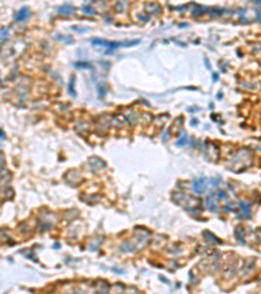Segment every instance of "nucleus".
Returning a JSON list of instances; mask_svg holds the SVG:
<instances>
[{"instance_id": "1", "label": "nucleus", "mask_w": 261, "mask_h": 294, "mask_svg": "<svg viewBox=\"0 0 261 294\" xmlns=\"http://www.w3.org/2000/svg\"><path fill=\"white\" fill-rule=\"evenodd\" d=\"M206 188V179L201 178V179H193L192 182V191L196 195H201Z\"/></svg>"}, {"instance_id": "2", "label": "nucleus", "mask_w": 261, "mask_h": 294, "mask_svg": "<svg viewBox=\"0 0 261 294\" xmlns=\"http://www.w3.org/2000/svg\"><path fill=\"white\" fill-rule=\"evenodd\" d=\"M28 16H29V9H28L26 7H22L21 9H18V11L16 12V14H14V20H16L17 22H22V21H25V20L28 18Z\"/></svg>"}, {"instance_id": "3", "label": "nucleus", "mask_w": 261, "mask_h": 294, "mask_svg": "<svg viewBox=\"0 0 261 294\" xmlns=\"http://www.w3.org/2000/svg\"><path fill=\"white\" fill-rule=\"evenodd\" d=\"M239 208H240V212L244 217H249L251 216V211H249V204L248 203H243V201H239Z\"/></svg>"}, {"instance_id": "4", "label": "nucleus", "mask_w": 261, "mask_h": 294, "mask_svg": "<svg viewBox=\"0 0 261 294\" xmlns=\"http://www.w3.org/2000/svg\"><path fill=\"white\" fill-rule=\"evenodd\" d=\"M58 12L62 13V14H72L73 13V7L72 5H68V4H64L62 7L58 8Z\"/></svg>"}, {"instance_id": "5", "label": "nucleus", "mask_w": 261, "mask_h": 294, "mask_svg": "<svg viewBox=\"0 0 261 294\" xmlns=\"http://www.w3.org/2000/svg\"><path fill=\"white\" fill-rule=\"evenodd\" d=\"M205 205L209 207V209H210L212 212H216V211H217V205L214 204V201L212 200V197H208V199L205 200Z\"/></svg>"}, {"instance_id": "6", "label": "nucleus", "mask_w": 261, "mask_h": 294, "mask_svg": "<svg viewBox=\"0 0 261 294\" xmlns=\"http://www.w3.org/2000/svg\"><path fill=\"white\" fill-rule=\"evenodd\" d=\"M235 237H236V239H238L240 243H244V239H243V229H242L240 226L236 227V230H235Z\"/></svg>"}, {"instance_id": "7", "label": "nucleus", "mask_w": 261, "mask_h": 294, "mask_svg": "<svg viewBox=\"0 0 261 294\" xmlns=\"http://www.w3.org/2000/svg\"><path fill=\"white\" fill-rule=\"evenodd\" d=\"M68 92H69V94L72 97H75L76 92H75V77L73 76L71 77V81H69V85H68Z\"/></svg>"}, {"instance_id": "8", "label": "nucleus", "mask_w": 261, "mask_h": 294, "mask_svg": "<svg viewBox=\"0 0 261 294\" xmlns=\"http://www.w3.org/2000/svg\"><path fill=\"white\" fill-rule=\"evenodd\" d=\"M204 235H205L206 238H209L210 241H213V243H218V242H219V241H218V239H217V238H216V237H214L212 233H209V231H205V233H204Z\"/></svg>"}, {"instance_id": "9", "label": "nucleus", "mask_w": 261, "mask_h": 294, "mask_svg": "<svg viewBox=\"0 0 261 294\" xmlns=\"http://www.w3.org/2000/svg\"><path fill=\"white\" fill-rule=\"evenodd\" d=\"M76 67H77V68H91L90 64L84 63V62H78V63H76Z\"/></svg>"}, {"instance_id": "10", "label": "nucleus", "mask_w": 261, "mask_h": 294, "mask_svg": "<svg viewBox=\"0 0 261 294\" xmlns=\"http://www.w3.org/2000/svg\"><path fill=\"white\" fill-rule=\"evenodd\" d=\"M105 93H106V89H105V86L101 84V85L98 86V94H99V97H105Z\"/></svg>"}, {"instance_id": "11", "label": "nucleus", "mask_w": 261, "mask_h": 294, "mask_svg": "<svg viewBox=\"0 0 261 294\" xmlns=\"http://www.w3.org/2000/svg\"><path fill=\"white\" fill-rule=\"evenodd\" d=\"M82 9L85 11V13H90V14H93V13H94V12H93V9H91V8H89L88 5H84V7H82Z\"/></svg>"}, {"instance_id": "12", "label": "nucleus", "mask_w": 261, "mask_h": 294, "mask_svg": "<svg viewBox=\"0 0 261 294\" xmlns=\"http://www.w3.org/2000/svg\"><path fill=\"white\" fill-rule=\"evenodd\" d=\"M217 196H218L219 199H226V193H224L223 191H221V190H218V192H217Z\"/></svg>"}, {"instance_id": "13", "label": "nucleus", "mask_w": 261, "mask_h": 294, "mask_svg": "<svg viewBox=\"0 0 261 294\" xmlns=\"http://www.w3.org/2000/svg\"><path fill=\"white\" fill-rule=\"evenodd\" d=\"M187 143V137H184V139H182V140H178V141H176V144H178V145H182V144H186Z\"/></svg>"}, {"instance_id": "14", "label": "nucleus", "mask_w": 261, "mask_h": 294, "mask_svg": "<svg viewBox=\"0 0 261 294\" xmlns=\"http://www.w3.org/2000/svg\"><path fill=\"white\" fill-rule=\"evenodd\" d=\"M213 80H214V81H217V80H218V76H217L216 73L213 74Z\"/></svg>"}]
</instances>
